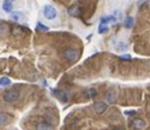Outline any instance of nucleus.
Instances as JSON below:
<instances>
[{"label":"nucleus","instance_id":"nucleus-1","mask_svg":"<svg viewBox=\"0 0 150 130\" xmlns=\"http://www.w3.org/2000/svg\"><path fill=\"white\" fill-rule=\"evenodd\" d=\"M128 128L129 130H150V107L131 118Z\"/></svg>","mask_w":150,"mask_h":130},{"label":"nucleus","instance_id":"nucleus-2","mask_svg":"<svg viewBox=\"0 0 150 130\" xmlns=\"http://www.w3.org/2000/svg\"><path fill=\"white\" fill-rule=\"evenodd\" d=\"M18 98H20V92L18 90H8L3 95V100L8 104L16 102Z\"/></svg>","mask_w":150,"mask_h":130},{"label":"nucleus","instance_id":"nucleus-3","mask_svg":"<svg viewBox=\"0 0 150 130\" xmlns=\"http://www.w3.org/2000/svg\"><path fill=\"white\" fill-rule=\"evenodd\" d=\"M63 57L70 62H74L76 60H78L79 58V52L78 50L73 49V48H68V49H65L63 52Z\"/></svg>","mask_w":150,"mask_h":130},{"label":"nucleus","instance_id":"nucleus-4","mask_svg":"<svg viewBox=\"0 0 150 130\" xmlns=\"http://www.w3.org/2000/svg\"><path fill=\"white\" fill-rule=\"evenodd\" d=\"M43 14L44 16L47 19H49V20H53V19H55L57 16L56 9L53 6H51V5H45V6H44Z\"/></svg>","mask_w":150,"mask_h":130},{"label":"nucleus","instance_id":"nucleus-5","mask_svg":"<svg viewBox=\"0 0 150 130\" xmlns=\"http://www.w3.org/2000/svg\"><path fill=\"white\" fill-rule=\"evenodd\" d=\"M2 9L5 11V12H7V13L12 12L13 5H12V2H11V0H4V1H3Z\"/></svg>","mask_w":150,"mask_h":130},{"label":"nucleus","instance_id":"nucleus-6","mask_svg":"<svg viewBox=\"0 0 150 130\" xmlns=\"http://www.w3.org/2000/svg\"><path fill=\"white\" fill-rule=\"evenodd\" d=\"M68 13L71 15V16H74L77 17L81 14V10H80V7L77 6V5H73L72 7H70L68 10Z\"/></svg>","mask_w":150,"mask_h":130},{"label":"nucleus","instance_id":"nucleus-7","mask_svg":"<svg viewBox=\"0 0 150 130\" xmlns=\"http://www.w3.org/2000/svg\"><path fill=\"white\" fill-rule=\"evenodd\" d=\"M36 130H53V127L51 125H49L48 123L45 122H39V123L36 124Z\"/></svg>","mask_w":150,"mask_h":130},{"label":"nucleus","instance_id":"nucleus-8","mask_svg":"<svg viewBox=\"0 0 150 130\" xmlns=\"http://www.w3.org/2000/svg\"><path fill=\"white\" fill-rule=\"evenodd\" d=\"M22 16H23V13L21 12V11H13V12H11V19L14 21H18L22 19Z\"/></svg>","mask_w":150,"mask_h":130},{"label":"nucleus","instance_id":"nucleus-9","mask_svg":"<svg viewBox=\"0 0 150 130\" xmlns=\"http://www.w3.org/2000/svg\"><path fill=\"white\" fill-rule=\"evenodd\" d=\"M8 33V27L6 25H0V37H5Z\"/></svg>","mask_w":150,"mask_h":130},{"label":"nucleus","instance_id":"nucleus-10","mask_svg":"<svg viewBox=\"0 0 150 130\" xmlns=\"http://www.w3.org/2000/svg\"><path fill=\"white\" fill-rule=\"evenodd\" d=\"M133 25H134V18L132 16H128L126 18V20H125V27L130 29L133 27Z\"/></svg>","mask_w":150,"mask_h":130},{"label":"nucleus","instance_id":"nucleus-11","mask_svg":"<svg viewBox=\"0 0 150 130\" xmlns=\"http://www.w3.org/2000/svg\"><path fill=\"white\" fill-rule=\"evenodd\" d=\"M57 96H58V98H60V100L63 101V102L68 101V94L65 92H63V91H58V92H57Z\"/></svg>","mask_w":150,"mask_h":130},{"label":"nucleus","instance_id":"nucleus-12","mask_svg":"<svg viewBox=\"0 0 150 130\" xmlns=\"http://www.w3.org/2000/svg\"><path fill=\"white\" fill-rule=\"evenodd\" d=\"M8 122V117L5 114L0 113V125H4Z\"/></svg>","mask_w":150,"mask_h":130},{"label":"nucleus","instance_id":"nucleus-13","mask_svg":"<svg viewBox=\"0 0 150 130\" xmlns=\"http://www.w3.org/2000/svg\"><path fill=\"white\" fill-rule=\"evenodd\" d=\"M10 84V79L7 77H1L0 78V85L1 86H6V85Z\"/></svg>","mask_w":150,"mask_h":130},{"label":"nucleus","instance_id":"nucleus-14","mask_svg":"<svg viewBox=\"0 0 150 130\" xmlns=\"http://www.w3.org/2000/svg\"><path fill=\"white\" fill-rule=\"evenodd\" d=\"M98 31H99L100 34H103V33H106L108 31V27H107L106 24H100L99 28H98Z\"/></svg>","mask_w":150,"mask_h":130},{"label":"nucleus","instance_id":"nucleus-15","mask_svg":"<svg viewBox=\"0 0 150 130\" xmlns=\"http://www.w3.org/2000/svg\"><path fill=\"white\" fill-rule=\"evenodd\" d=\"M37 29H38L39 31H42V32H46V31H48V28H47V27H45L43 24H41V22H38Z\"/></svg>","mask_w":150,"mask_h":130},{"label":"nucleus","instance_id":"nucleus-16","mask_svg":"<svg viewBox=\"0 0 150 130\" xmlns=\"http://www.w3.org/2000/svg\"><path fill=\"white\" fill-rule=\"evenodd\" d=\"M11 32H12V34L14 35V36H18V35H20L21 33H22V31H21L18 27H14V28L11 29Z\"/></svg>","mask_w":150,"mask_h":130},{"label":"nucleus","instance_id":"nucleus-17","mask_svg":"<svg viewBox=\"0 0 150 130\" xmlns=\"http://www.w3.org/2000/svg\"><path fill=\"white\" fill-rule=\"evenodd\" d=\"M11 1H15V0H11Z\"/></svg>","mask_w":150,"mask_h":130}]
</instances>
